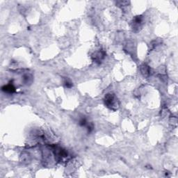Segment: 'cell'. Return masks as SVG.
I'll use <instances>...</instances> for the list:
<instances>
[{
    "instance_id": "3",
    "label": "cell",
    "mask_w": 178,
    "mask_h": 178,
    "mask_svg": "<svg viewBox=\"0 0 178 178\" xmlns=\"http://www.w3.org/2000/svg\"><path fill=\"white\" fill-rule=\"evenodd\" d=\"M144 25V17L143 15H137L133 18L131 22V29L134 32H138Z\"/></svg>"
},
{
    "instance_id": "2",
    "label": "cell",
    "mask_w": 178,
    "mask_h": 178,
    "mask_svg": "<svg viewBox=\"0 0 178 178\" xmlns=\"http://www.w3.org/2000/svg\"><path fill=\"white\" fill-rule=\"evenodd\" d=\"M104 102L107 108L113 111H117L120 107L119 100L114 93H109L106 94L104 98Z\"/></svg>"
},
{
    "instance_id": "9",
    "label": "cell",
    "mask_w": 178,
    "mask_h": 178,
    "mask_svg": "<svg viewBox=\"0 0 178 178\" xmlns=\"http://www.w3.org/2000/svg\"><path fill=\"white\" fill-rule=\"evenodd\" d=\"M63 84L67 89H71V88L73 86V83L71 82V80L70 79L65 77L64 80H63Z\"/></svg>"
},
{
    "instance_id": "7",
    "label": "cell",
    "mask_w": 178,
    "mask_h": 178,
    "mask_svg": "<svg viewBox=\"0 0 178 178\" xmlns=\"http://www.w3.org/2000/svg\"><path fill=\"white\" fill-rule=\"evenodd\" d=\"M23 82L25 83V84H30L32 82V76L30 74H26L23 76Z\"/></svg>"
},
{
    "instance_id": "4",
    "label": "cell",
    "mask_w": 178,
    "mask_h": 178,
    "mask_svg": "<svg viewBox=\"0 0 178 178\" xmlns=\"http://www.w3.org/2000/svg\"><path fill=\"white\" fill-rule=\"evenodd\" d=\"M105 56H106V52H105L104 50H100L98 51L94 52L93 54L92 55V59L95 63H100L104 60Z\"/></svg>"
},
{
    "instance_id": "6",
    "label": "cell",
    "mask_w": 178,
    "mask_h": 178,
    "mask_svg": "<svg viewBox=\"0 0 178 178\" xmlns=\"http://www.w3.org/2000/svg\"><path fill=\"white\" fill-rule=\"evenodd\" d=\"M140 72H141V74L145 77H148L150 76L152 74V70L150 67L148 66V65L146 64L141 65V66H140Z\"/></svg>"
},
{
    "instance_id": "5",
    "label": "cell",
    "mask_w": 178,
    "mask_h": 178,
    "mask_svg": "<svg viewBox=\"0 0 178 178\" xmlns=\"http://www.w3.org/2000/svg\"><path fill=\"white\" fill-rule=\"evenodd\" d=\"M2 90L4 92H5V93H11V94L15 93V92L16 91V90H15V86L14 85V83H11V82L8 83V84L4 85V86H2Z\"/></svg>"
},
{
    "instance_id": "8",
    "label": "cell",
    "mask_w": 178,
    "mask_h": 178,
    "mask_svg": "<svg viewBox=\"0 0 178 178\" xmlns=\"http://www.w3.org/2000/svg\"><path fill=\"white\" fill-rule=\"evenodd\" d=\"M90 122L88 121L87 118H85V117H82L81 118L80 120H79V125H80V126L81 127H87V125H89Z\"/></svg>"
},
{
    "instance_id": "1",
    "label": "cell",
    "mask_w": 178,
    "mask_h": 178,
    "mask_svg": "<svg viewBox=\"0 0 178 178\" xmlns=\"http://www.w3.org/2000/svg\"><path fill=\"white\" fill-rule=\"evenodd\" d=\"M50 148H52L56 161L59 162V163H62V162H65L70 159L69 152L62 147L57 146V145H53V146H50Z\"/></svg>"
}]
</instances>
